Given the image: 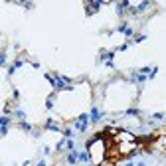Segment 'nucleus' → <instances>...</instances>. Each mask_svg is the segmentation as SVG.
I'll return each mask as SVG.
<instances>
[{
	"instance_id": "1",
	"label": "nucleus",
	"mask_w": 166,
	"mask_h": 166,
	"mask_svg": "<svg viewBox=\"0 0 166 166\" xmlns=\"http://www.w3.org/2000/svg\"><path fill=\"white\" fill-rule=\"evenodd\" d=\"M105 117V113L103 111H99L97 107H91V113H89V123H97V121H101Z\"/></svg>"
},
{
	"instance_id": "2",
	"label": "nucleus",
	"mask_w": 166,
	"mask_h": 166,
	"mask_svg": "<svg viewBox=\"0 0 166 166\" xmlns=\"http://www.w3.org/2000/svg\"><path fill=\"white\" fill-rule=\"evenodd\" d=\"M89 123V115L87 113H83V115H79V119L75 121V129H79V131H85V127H87Z\"/></svg>"
},
{
	"instance_id": "3",
	"label": "nucleus",
	"mask_w": 166,
	"mask_h": 166,
	"mask_svg": "<svg viewBox=\"0 0 166 166\" xmlns=\"http://www.w3.org/2000/svg\"><path fill=\"white\" fill-rule=\"evenodd\" d=\"M103 6V2H89L87 4V14H93V12L97 10V8H101Z\"/></svg>"
},
{
	"instance_id": "4",
	"label": "nucleus",
	"mask_w": 166,
	"mask_h": 166,
	"mask_svg": "<svg viewBox=\"0 0 166 166\" xmlns=\"http://www.w3.org/2000/svg\"><path fill=\"white\" fill-rule=\"evenodd\" d=\"M129 6H131V4H129L127 0H125V2H119V4H117V14H125V8H129Z\"/></svg>"
},
{
	"instance_id": "5",
	"label": "nucleus",
	"mask_w": 166,
	"mask_h": 166,
	"mask_svg": "<svg viewBox=\"0 0 166 166\" xmlns=\"http://www.w3.org/2000/svg\"><path fill=\"white\" fill-rule=\"evenodd\" d=\"M45 129H50V131H57V133H59V127H57L55 123H52V119L45 121Z\"/></svg>"
},
{
	"instance_id": "6",
	"label": "nucleus",
	"mask_w": 166,
	"mask_h": 166,
	"mask_svg": "<svg viewBox=\"0 0 166 166\" xmlns=\"http://www.w3.org/2000/svg\"><path fill=\"white\" fill-rule=\"evenodd\" d=\"M77 158H79V152H75V150H73L71 154L67 156V162H69V164H75V162H77Z\"/></svg>"
},
{
	"instance_id": "7",
	"label": "nucleus",
	"mask_w": 166,
	"mask_h": 166,
	"mask_svg": "<svg viewBox=\"0 0 166 166\" xmlns=\"http://www.w3.org/2000/svg\"><path fill=\"white\" fill-rule=\"evenodd\" d=\"M79 160L81 162H89V154L87 152H79Z\"/></svg>"
},
{
	"instance_id": "8",
	"label": "nucleus",
	"mask_w": 166,
	"mask_h": 166,
	"mask_svg": "<svg viewBox=\"0 0 166 166\" xmlns=\"http://www.w3.org/2000/svg\"><path fill=\"white\" fill-rule=\"evenodd\" d=\"M20 129H22V131H26V133H30V131H32V127H30L28 123H20Z\"/></svg>"
},
{
	"instance_id": "9",
	"label": "nucleus",
	"mask_w": 166,
	"mask_h": 166,
	"mask_svg": "<svg viewBox=\"0 0 166 166\" xmlns=\"http://www.w3.org/2000/svg\"><path fill=\"white\" fill-rule=\"evenodd\" d=\"M8 123H10L8 117H2V119H0V125H2V127H8Z\"/></svg>"
},
{
	"instance_id": "10",
	"label": "nucleus",
	"mask_w": 166,
	"mask_h": 166,
	"mask_svg": "<svg viewBox=\"0 0 166 166\" xmlns=\"http://www.w3.org/2000/svg\"><path fill=\"white\" fill-rule=\"evenodd\" d=\"M127 115H141L138 109H127Z\"/></svg>"
},
{
	"instance_id": "11",
	"label": "nucleus",
	"mask_w": 166,
	"mask_h": 166,
	"mask_svg": "<svg viewBox=\"0 0 166 166\" xmlns=\"http://www.w3.org/2000/svg\"><path fill=\"white\" fill-rule=\"evenodd\" d=\"M127 30H129V26H127V24H121V26H119V32H127Z\"/></svg>"
},
{
	"instance_id": "12",
	"label": "nucleus",
	"mask_w": 166,
	"mask_h": 166,
	"mask_svg": "<svg viewBox=\"0 0 166 166\" xmlns=\"http://www.w3.org/2000/svg\"><path fill=\"white\" fill-rule=\"evenodd\" d=\"M63 138H65V136H63ZM63 138H61V141H59V143L55 144V150H59V148H61V146H63Z\"/></svg>"
},
{
	"instance_id": "13",
	"label": "nucleus",
	"mask_w": 166,
	"mask_h": 166,
	"mask_svg": "<svg viewBox=\"0 0 166 166\" xmlns=\"http://www.w3.org/2000/svg\"><path fill=\"white\" fill-rule=\"evenodd\" d=\"M67 148H69V150H73V141H71V138H67Z\"/></svg>"
},
{
	"instance_id": "14",
	"label": "nucleus",
	"mask_w": 166,
	"mask_h": 166,
	"mask_svg": "<svg viewBox=\"0 0 166 166\" xmlns=\"http://www.w3.org/2000/svg\"><path fill=\"white\" fill-rule=\"evenodd\" d=\"M16 117H18V119H24L26 115H24V111H16Z\"/></svg>"
},
{
	"instance_id": "15",
	"label": "nucleus",
	"mask_w": 166,
	"mask_h": 166,
	"mask_svg": "<svg viewBox=\"0 0 166 166\" xmlns=\"http://www.w3.org/2000/svg\"><path fill=\"white\" fill-rule=\"evenodd\" d=\"M24 65V61L22 59H16V63H14V67H22Z\"/></svg>"
},
{
	"instance_id": "16",
	"label": "nucleus",
	"mask_w": 166,
	"mask_h": 166,
	"mask_svg": "<svg viewBox=\"0 0 166 166\" xmlns=\"http://www.w3.org/2000/svg\"><path fill=\"white\" fill-rule=\"evenodd\" d=\"M63 136H65V138H71V131H69V129H67L65 133H63Z\"/></svg>"
},
{
	"instance_id": "17",
	"label": "nucleus",
	"mask_w": 166,
	"mask_h": 166,
	"mask_svg": "<svg viewBox=\"0 0 166 166\" xmlns=\"http://www.w3.org/2000/svg\"><path fill=\"white\" fill-rule=\"evenodd\" d=\"M38 166H45V162H44V160H42V162H38Z\"/></svg>"
},
{
	"instance_id": "18",
	"label": "nucleus",
	"mask_w": 166,
	"mask_h": 166,
	"mask_svg": "<svg viewBox=\"0 0 166 166\" xmlns=\"http://www.w3.org/2000/svg\"><path fill=\"white\" fill-rule=\"evenodd\" d=\"M125 166H134V164H133V162H127V164H125Z\"/></svg>"
},
{
	"instance_id": "19",
	"label": "nucleus",
	"mask_w": 166,
	"mask_h": 166,
	"mask_svg": "<svg viewBox=\"0 0 166 166\" xmlns=\"http://www.w3.org/2000/svg\"><path fill=\"white\" fill-rule=\"evenodd\" d=\"M136 166H144V164H143V162H141V164H136Z\"/></svg>"
}]
</instances>
